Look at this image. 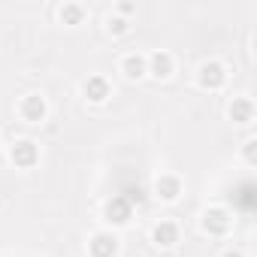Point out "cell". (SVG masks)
Returning a JSON list of instances; mask_svg holds the SVG:
<instances>
[{
  "label": "cell",
  "mask_w": 257,
  "mask_h": 257,
  "mask_svg": "<svg viewBox=\"0 0 257 257\" xmlns=\"http://www.w3.org/2000/svg\"><path fill=\"white\" fill-rule=\"evenodd\" d=\"M146 70H149V76H155V79H170L173 70H176V61H173L170 52H155V55L146 58Z\"/></svg>",
  "instance_id": "cell-9"
},
{
  "label": "cell",
  "mask_w": 257,
  "mask_h": 257,
  "mask_svg": "<svg viewBox=\"0 0 257 257\" xmlns=\"http://www.w3.org/2000/svg\"><path fill=\"white\" fill-rule=\"evenodd\" d=\"M227 115L233 124H251L254 121V100L251 97H233L227 106Z\"/></svg>",
  "instance_id": "cell-10"
},
{
  "label": "cell",
  "mask_w": 257,
  "mask_h": 257,
  "mask_svg": "<svg viewBox=\"0 0 257 257\" xmlns=\"http://www.w3.org/2000/svg\"><path fill=\"white\" fill-rule=\"evenodd\" d=\"M88 254L91 257H118V236L109 230H100L91 236L88 242Z\"/></svg>",
  "instance_id": "cell-8"
},
{
  "label": "cell",
  "mask_w": 257,
  "mask_h": 257,
  "mask_svg": "<svg viewBox=\"0 0 257 257\" xmlns=\"http://www.w3.org/2000/svg\"><path fill=\"white\" fill-rule=\"evenodd\" d=\"M106 31H109L112 37H124L127 31H131V19H121V16H109V22H106Z\"/></svg>",
  "instance_id": "cell-14"
},
{
  "label": "cell",
  "mask_w": 257,
  "mask_h": 257,
  "mask_svg": "<svg viewBox=\"0 0 257 257\" xmlns=\"http://www.w3.org/2000/svg\"><path fill=\"white\" fill-rule=\"evenodd\" d=\"M224 257H245L242 251H236V248H230V251H224Z\"/></svg>",
  "instance_id": "cell-16"
},
{
  "label": "cell",
  "mask_w": 257,
  "mask_h": 257,
  "mask_svg": "<svg viewBox=\"0 0 257 257\" xmlns=\"http://www.w3.org/2000/svg\"><path fill=\"white\" fill-rule=\"evenodd\" d=\"M82 94H85V100H88V103H97V106H100V103H106V100L112 97V85H109V79H106V76H100V73H97V76H88V79H85Z\"/></svg>",
  "instance_id": "cell-6"
},
{
  "label": "cell",
  "mask_w": 257,
  "mask_h": 257,
  "mask_svg": "<svg viewBox=\"0 0 257 257\" xmlns=\"http://www.w3.org/2000/svg\"><path fill=\"white\" fill-rule=\"evenodd\" d=\"M242 155H245V161L254 167L257 164V140L251 137V140H245V146H242Z\"/></svg>",
  "instance_id": "cell-15"
},
{
  "label": "cell",
  "mask_w": 257,
  "mask_h": 257,
  "mask_svg": "<svg viewBox=\"0 0 257 257\" xmlns=\"http://www.w3.org/2000/svg\"><path fill=\"white\" fill-rule=\"evenodd\" d=\"M152 242L158 248H173L179 242V224L176 221H158L152 227Z\"/></svg>",
  "instance_id": "cell-11"
},
{
  "label": "cell",
  "mask_w": 257,
  "mask_h": 257,
  "mask_svg": "<svg viewBox=\"0 0 257 257\" xmlns=\"http://www.w3.org/2000/svg\"><path fill=\"white\" fill-rule=\"evenodd\" d=\"M200 227H203V233H209V236H227L230 227H233V215H230V209H224V206H209V209L203 212V218H200Z\"/></svg>",
  "instance_id": "cell-1"
},
{
  "label": "cell",
  "mask_w": 257,
  "mask_h": 257,
  "mask_svg": "<svg viewBox=\"0 0 257 257\" xmlns=\"http://www.w3.org/2000/svg\"><path fill=\"white\" fill-rule=\"evenodd\" d=\"M155 197L164 203H176L182 197V179L176 173H161L155 179Z\"/></svg>",
  "instance_id": "cell-7"
},
{
  "label": "cell",
  "mask_w": 257,
  "mask_h": 257,
  "mask_svg": "<svg viewBox=\"0 0 257 257\" xmlns=\"http://www.w3.org/2000/svg\"><path fill=\"white\" fill-rule=\"evenodd\" d=\"M197 85L203 88V91H221L224 85H227V67L221 64V61H206V64H200V70H197Z\"/></svg>",
  "instance_id": "cell-2"
},
{
  "label": "cell",
  "mask_w": 257,
  "mask_h": 257,
  "mask_svg": "<svg viewBox=\"0 0 257 257\" xmlns=\"http://www.w3.org/2000/svg\"><path fill=\"white\" fill-rule=\"evenodd\" d=\"M19 115H22V121H28V124H40V121H46V115H49V103H46V97H40V94H28V97H22V103H19Z\"/></svg>",
  "instance_id": "cell-5"
},
{
  "label": "cell",
  "mask_w": 257,
  "mask_h": 257,
  "mask_svg": "<svg viewBox=\"0 0 257 257\" xmlns=\"http://www.w3.org/2000/svg\"><path fill=\"white\" fill-rule=\"evenodd\" d=\"M85 7L82 4H64L61 10H58V19H61V25H70V28H76V25H82L85 22Z\"/></svg>",
  "instance_id": "cell-13"
},
{
  "label": "cell",
  "mask_w": 257,
  "mask_h": 257,
  "mask_svg": "<svg viewBox=\"0 0 257 257\" xmlns=\"http://www.w3.org/2000/svg\"><path fill=\"white\" fill-rule=\"evenodd\" d=\"M10 161H13L19 170H34V167L40 164V146H37L34 140H19V143H13V149H10Z\"/></svg>",
  "instance_id": "cell-4"
},
{
  "label": "cell",
  "mask_w": 257,
  "mask_h": 257,
  "mask_svg": "<svg viewBox=\"0 0 257 257\" xmlns=\"http://www.w3.org/2000/svg\"><path fill=\"white\" fill-rule=\"evenodd\" d=\"M103 218H106V224H112V227L131 224V218H134V203L127 200L124 194H115L112 200H106V206H103Z\"/></svg>",
  "instance_id": "cell-3"
},
{
  "label": "cell",
  "mask_w": 257,
  "mask_h": 257,
  "mask_svg": "<svg viewBox=\"0 0 257 257\" xmlns=\"http://www.w3.org/2000/svg\"><path fill=\"white\" fill-rule=\"evenodd\" d=\"M121 73H124V79H131V82H140L143 76H149V70H146V55H140V52L124 55V58H121Z\"/></svg>",
  "instance_id": "cell-12"
}]
</instances>
